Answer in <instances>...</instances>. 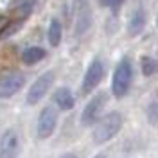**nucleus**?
<instances>
[{
	"label": "nucleus",
	"mask_w": 158,
	"mask_h": 158,
	"mask_svg": "<svg viewBox=\"0 0 158 158\" xmlns=\"http://www.w3.org/2000/svg\"><path fill=\"white\" fill-rule=\"evenodd\" d=\"M144 25H146V13H144L142 7H137L128 20V32L131 36H137V34L142 32Z\"/></svg>",
	"instance_id": "nucleus-9"
},
{
	"label": "nucleus",
	"mask_w": 158,
	"mask_h": 158,
	"mask_svg": "<svg viewBox=\"0 0 158 158\" xmlns=\"http://www.w3.org/2000/svg\"><path fill=\"white\" fill-rule=\"evenodd\" d=\"M156 25H158V18H156Z\"/></svg>",
	"instance_id": "nucleus-20"
},
{
	"label": "nucleus",
	"mask_w": 158,
	"mask_h": 158,
	"mask_svg": "<svg viewBox=\"0 0 158 158\" xmlns=\"http://www.w3.org/2000/svg\"><path fill=\"white\" fill-rule=\"evenodd\" d=\"M58 124V111L52 106H45L38 117V138H49Z\"/></svg>",
	"instance_id": "nucleus-8"
},
{
	"label": "nucleus",
	"mask_w": 158,
	"mask_h": 158,
	"mask_svg": "<svg viewBox=\"0 0 158 158\" xmlns=\"http://www.w3.org/2000/svg\"><path fill=\"white\" fill-rule=\"evenodd\" d=\"M94 158H106L104 155H97V156H94Z\"/></svg>",
	"instance_id": "nucleus-19"
},
{
	"label": "nucleus",
	"mask_w": 158,
	"mask_h": 158,
	"mask_svg": "<svg viewBox=\"0 0 158 158\" xmlns=\"http://www.w3.org/2000/svg\"><path fill=\"white\" fill-rule=\"evenodd\" d=\"M25 85V76L20 70H7L0 76V99L16 95Z\"/></svg>",
	"instance_id": "nucleus-3"
},
{
	"label": "nucleus",
	"mask_w": 158,
	"mask_h": 158,
	"mask_svg": "<svg viewBox=\"0 0 158 158\" xmlns=\"http://www.w3.org/2000/svg\"><path fill=\"white\" fill-rule=\"evenodd\" d=\"M20 151H22L20 133L15 128L4 131L0 138V158H18Z\"/></svg>",
	"instance_id": "nucleus-7"
},
{
	"label": "nucleus",
	"mask_w": 158,
	"mask_h": 158,
	"mask_svg": "<svg viewBox=\"0 0 158 158\" xmlns=\"http://www.w3.org/2000/svg\"><path fill=\"white\" fill-rule=\"evenodd\" d=\"M146 115H148V120L151 124H158V102H151L146 110Z\"/></svg>",
	"instance_id": "nucleus-16"
},
{
	"label": "nucleus",
	"mask_w": 158,
	"mask_h": 158,
	"mask_svg": "<svg viewBox=\"0 0 158 158\" xmlns=\"http://www.w3.org/2000/svg\"><path fill=\"white\" fill-rule=\"evenodd\" d=\"M59 158H77V156H76L74 153H65V155H61Z\"/></svg>",
	"instance_id": "nucleus-18"
},
{
	"label": "nucleus",
	"mask_w": 158,
	"mask_h": 158,
	"mask_svg": "<svg viewBox=\"0 0 158 158\" xmlns=\"http://www.w3.org/2000/svg\"><path fill=\"white\" fill-rule=\"evenodd\" d=\"M131 79H133V65H131V59L122 58L118 61L115 72H113V81H111V92H113V95L117 99L124 97L128 94Z\"/></svg>",
	"instance_id": "nucleus-2"
},
{
	"label": "nucleus",
	"mask_w": 158,
	"mask_h": 158,
	"mask_svg": "<svg viewBox=\"0 0 158 158\" xmlns=\"http://www.w3.org/2000/svg\"><path fill=\"white\" fill-rule=\"evenodd\" d=\"M61 36H63V27H61V22L58 18L50 20L49 25V32H47V38H49V43L52 47H58L61 43Z\"/></svg>",
	"instance_id": "nucleus-13"
},
{
	"label": "nucleus",
	"mask_w": 158,
	"mask_h": 158,
	"mask_svg": "<svg viewBox=\"0 0 158 158\" xmlns=\"http://www.w3.org/2000/svg\"><path fill=\"white\" fill-rule=\"evenodd\" d=\"M52 83H54V72H45V74H41L32 85H31L29 92H27V104L31 106H34V104H38L41 99L47 95V92L49 88L52 86Z\"/></svg>",
	"instance_id": "nucleus-5"
},
{
	"label": "nucleus",
	"mask_w": 158,
	"mask_h": 158,
	"mask_svg": "<svg viewBox=\"0 0 158 158\" xmlns=\"http://www.w3.org/2000/svg\"><path fill=\"white\" fill-rule=\"evenodd\" d=\"M124 0H101V4L102 6H108V7H111L113 11H117L118 7H120V4H122Z\"/></svg>",
	"instance_id": "nucleus-17"
},
{
	"label": "nucleus",
	"mask_w": 158,
	"mask_h": 158,
	"mask_svg": "<svg viewBox=\"0 0 158 158\" xmlns=\"http://www.w3.org/2000/svg\"><path fill=\"white\" fill-rule=\"evenodd\" d=\"M102 77H104V63L99 58H95L90 63V67L86 69V74H85V77H83L81 94H83V95H88L90 92H94V90L99 86V83L102 81Z\"/></svg>",
	"instance_id": "nucleus-4"
},
{
	"label": "nucleus",
	"mask_w": 158,
	"mask_h": 158,
	"mask_svg": "<svg viewBox=\"0 0 158 158\" xmlns=\"http://www.w3.org/2000/svg\"><path fill=\"white\" fill-rule=\"evenodd\" d=\"M106 101H108V95H106L104 92H101L95 97L90 99V102L85 106L83 113H81V124H83V126H92V124H95L99 120V117H101V111L104 108Z\"/></svg>",
	"instance_id": "nucleus-6"
},
{
	"label": "nucleus",
	"mask_w": 158,
	"mask_h": 158,
	"mask_svg": "<svg viewBox=\"0 0 158 158\" xmlns=\"http://www.w3.org/2000/svg\"><path fill=\"white\" fill-rule=\"evenodd\" d=\"M23 23H25V22H23V20H18V18L7 20L4 25H0V40H7L9 36L16 34V32L22 29Z\"/></svg>",
	"instance_id": "nucleus-12"
},
{
	"label": "nucleus",
	"mask_w": 158,
	"mask_h": 158,
	"mask_svg": "<svg viewBox=\"0 0 158 158\" xmlns=\"http://www.w3.org/2000/svg\"><path fill=\"white\" fill-rule=\"evenodd\" d=\"M140 67H142V74L144 76H153L158 72V59L151 58V56H142L140 59Z\"/></svg>",
	"instance_id": "nucleus-15"
},
{
	"label": "nucleus",
	"mask_w": 158,
	"mask_h": 158,
	"mask_svg": "<svg viewBox=\"0 0 158 158\" xmlns=\"http://www.w3.org/2000/svg\"><path fill=\"white\" fill-rule=\"evenodd\" d=\"M54 102L59 106V110H72L76 101H74V95L69 88H58L54 92Z\"/></svg>",
	"instance_id": "nucleus-10"
},
{
	"label": "nucleus",
	"mask_w": 158,
	"mask_h": 158,
	"mask_svg": "<svg viewBox=\"0 0 158 158\" xmlns=\"http://www.w3.org/2000/svg\"><path fill=\"white\" fill-rule=\"evenodd\" d=\"M122 128V115L118 111H111L101 118L94 129V142L95 144H104L117 135Z\"/></svg>",
	"instance_id": "nucleus-1"
},
{
	"label": "nucleus",
	"mask_w": 158,
	"mask_h": 158,
	"mask_svg": "<svg viewBox=\"0 0 158 158\" xmlns=\"http://www.w3.org/2000/svg\"><path fill=\"white\" fill-rule=\"evenodd\" d=\"M45 56H47V50L45 49H41V47H29V49H25L22 52V61L25 65H36L41 59H45Z\"/></svg>",
	"instance_id": "nucleus-11"
},
{
	"label": "nucleus",
	"mask_w": 158,
	"mask_h": 158,
	"mask_svg": "<svg viewBox=\"0 0 158 158\" xmlns=\"http://www.w3.org/2000/svg\"><path fill=\"white\" fill-rule=\"evenodd\" d=\"M90 23H92V15H90V9H88V7H83V9L79 11V15H77V22H76V34H77V36L85 34V32L88 31Z\"/></svg>",
	"instance_id": "nucleus-14"
}]
</instances>
